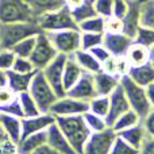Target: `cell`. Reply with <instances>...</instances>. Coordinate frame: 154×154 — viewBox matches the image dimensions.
Returning a JSON list of instances; mask_svg holds the SVG:
<instances>
[{"label":"cell","mask_w":154,"mask_h":154,"mask_svg":"<svg viewBox=\"0 0 154 154\" xmlns=\"http://www.w3.org/2000/svg\"><path fill=\"white\" fill-rule=\"evenodd\" d=\"M56 123L62 131L70 146L77 154H82L84 146L87 143L92 131L88 128L82 115H73V116H56Z\"/></svg>","instance_id":"6da1fadb"},{"label":"cell","mask_w":154,"mask_h":154,"mask_svg":"<svg viewBox=\"0 0 154 154\" xmlns=\"http://www.w3.org/2000/svg\"><path fill=\"white\" fill-rule=\"evenodd\" d=\"M35 23L42 30V32H53L61 31V30H79V24L65 5L56 11H49V12L38 15Z\"/></svg>","instance_id":"7a4b0ae2"},{"label":"cell","mask_w":154,"mask_h":154,"mask_svg":"<svg viewBox=\"0 0 154 154\" xmlns=\"http://www.w3.org/2000/svg\"><path fill=\"white\" fill-rule=\"evenodd\" d=\"M42 30L35 22L31 23H0V49H12L27 37L38 35Z\"/></svg>","instance_id":"3957f363"},{"label":"cell","mask_w":154,"mask_h":154,"mask_svg":"<svg viewBox=\"0 0 154 154\" xmlns=\"http://www.w3.org/2000/svg\"><path fill=\"white\" fill-rule=\"evenodd\" d=\"M37 15L24 0H0V23H31Z\"/></svg>","instance_id":"277c9868"},{"label":"cell","mask_w":154,"mask_h":154,"mask_svg":"<svg viewBox=\"0 0 154 154\" xmlns=\"http://www.w3.org/2000/svg\"><path fill=\"white\" fill-rule=\"evenodd\" d=\"M119 85L123 89V92H125V96L128 101L130 108L133 111H135L141 119L145 118L152 111V107H150L147 97H146L145 87H141L137 82H134L127 75L122 76L119 79Z\"/></svg>","instance_id":"5b68a950"},{"label":"cell","mask_w":154,"mask_h":154,"mask_svg":"<svg viewBox=\"0 0 154 154\" xmlns=\"http://www.w3.org/2000/svg\"><path fill=\"white\" fill-rule=\"evenodd\" d=\"M29 92L32 96V99L35 100L38 108H39V111L42 114L50 112L51 106L58 99V96L56 95V92L50 87L48 80L45 79L42 70H37L35 72V75L31 80V84H30Z\"/></svg>","instance_id":"8992f818"},{"label":"cell","mask_w":154,"mask_h":154,"mask_svg":"<svg viewBox=\"0 0 154 154\" xmlns=\"http://www.w3.org/2000/svg\"><path fill=\"white\" fill-rule=\"evenodd\" d=\"M58 56L57 49L53 46L46 32H41L37 35L35 48L30 56V61L34 65L35 70H43L56 57Z\"/></svg>","instance_id":"52a82bcc"},{"label":"cell","mask_w":154,"mask_h":154,"mask_svg":"<svg viewBox=\"0 0 154 154\" xmlns=\"http://www.w3.org/2000/svg\"><path fill=\"white\" fill-rule=\"evenodd\" d=\"M57 51L65 56H73L81 49V31L80 30H61L46 32Z\"/></svg>","instance_id":"ba28073f"},{"label":"cell","mask_w":154,"mask_h":154,"mask_svg":"<svg viewBox=\"0 0 154 154\" xmlns=\"http://www.w3.org/2000/svg\"><path fill=\"white\" fill-rule=\"evenodd\" d=\"M116 137L118 134L112 130V127H107L99 133H92L85 143L82 154H109Z\"/></svg>","instance_id":"9c48e42d"},{"label":"cell","mask_w":154,"mask_h":154,"mask_svg":"<svg viewBox=\"0 0 154 154\" xmlns=\"http://www.w3.org/2000/svg\"><path fill=\"white\" fill-rule=\"evenodd\" d=\"M66 58L68 56L58 53V56L42 70L45 79L48 80V82L53 88V91L58 96V99L66 96V92H65L64 85H62V73H64V66H65Z\"/></svg>","instance_id":"30bf717a"},{"label":"cell","mask_w":154,"mask_h":154,"mask_svg":"<svg viewBox=\"0 0 154 154\" xmlns=\"http://www.w3.org/2000/svg\"><path fill=\"white\" fill-rule=\"evenodd\" d=\"M88 111H89L88 101L77 100L69 96L57 99V101L50 108V114H53L54 116H73V115H82Z\"/></svg>","instance_id":"8fae6325"},{"label":"cell","mask_w":154,"mask_h":154,"mask_svg":"<svg viewBox=\"0 0 154 154\" xmlns=\"http://www.w3.org/2000/svg\"><path fill=\"white\" fill-rule=\"evenodd\" d=\"M66 96L77 99V100H82V101H89L93 97H96L97 93H96L92 73H88V72L82 73L81 77L76 81V84L66 91Z\"/></svg>","instance_id":"7c38bea8"},{"label":"cell","mask_w":154,"mask_h":154,"mask_svg":"<svg viewBox=\"0 0 154 154\" xmlns=\"http://www.w3.org/2000/svg\"><path fill=\"white\" fill-rule=\"evenodd\" d=\"M133 41V38L126 35L125 32H119V34L104 32L103 35V46L108 50V53L112 57H118V58L126 57V53Z\"/></svg>","instance_id":"4fadbf2b"},{"label":"cell","mask_w":154,"mask_h":154,"mask_svg":"<svg viewBox=\"0 0 154 154\" xmlns=\"http://www.w3.org/2000/svg\"><path fill=\"white\" fill-rule=\"evenodd\" d=\"M108 99H109V109L106 116V122H107V125H108V127H111L115 123V120H116L120 115L130 109V106H128V101H127V99H126L125 92H123V89L120 88V85H118V87L112 91L111 95L108 96Z\"/></svg>","instance_id":"5bb4252c"},{"label":"cell","mask_w":154,"mask_h":154,"mask_svg":"<svg viewBox=\"0 0 154 154\" xmlns=\"http://www.w3.org/2000/svg\"><path fill=\"white\" fill-rule=\"evenodd\" d=\"M56 122V116L50 112L46 114H39L37 116H30V118H22V137L20 139L26 138V137L35 134L38 131H45Z\"/></svg>","instance_id":"9a60e30c"},{"label":"cell","mask_w":154,"mask_h":154,"mask_svg":"<svg viewBox=\"0 0 154 154\" xmlns=\"http://www.w3.org/2000/svg\"><path fill=\"white\" fill-rule=\"evenodd\" d=\"M145 0H133L128 2V11L123 20V32L130 38H135L137 31L141 27L139 24V16H141V8Z\"/></svg>","instance_id":"2e32d148"},{"label":"cell","mask_w":154,"mask_h":154,"mask_svg":"<svg viewBox=\"0 0 154 154\" xmlns=\"http://www.w3.org/2000/svg\"><path fill=\"white\" fill-rule=\"evenodd\" d=\"M46 133H48V141H46V143H48L51 149L56 150L58 154H77L75 150H73V147L70 146L66 137L60 130V127L57 126L56 122L51 126H49Z\"/></svg>","instance_id":"e0dca14e"},{"label":"cell","mask_w":154,"mask_h":154,"mask_svg":"<svg viewBox=\"0 0 154 154\" xmlns=\"http://www.w3.org/2000/svg\"><path fill=\"white\" fill-rule=\"evenodd\" d=\"M0 128H2L3 133L8 137V139L15 146L20 142V137H22V119L20 118L0 112Z\"/></svg>","instance_id":"ac0fdd59"},{"label":"cell","mask_w":154,"mask_h":154,"mask_svg":"<svg viewBox=\"0 0 154 154\" xmlns=\"http://www.w3.org/2000/svg\"><path fill=\"white\" fill-rule=\"evenodd\" d=\"M116 134L126 143L133 146L134 149H137V150H141L145 139L147 138V134H146V131H145V127L141 122L131 126V127H128V128H126V130L119 131V133H116Z\"/></svg>","instance_id":"d6986e66"},{"label":"cell","mask_w":154,"mask_h":154,"mask_svg":"<svg viewBox=\"0 0 154 154\" xmlns=\"http://www.w3.org/2000/svg\"><path fill=\"white\" fill-rule=\"evenodd\" d=\"M93 81H95L97 96H109L112 91L119 85V77L106 73L104 70H100V72L93 75Z\"/></svg>","instance_id":"ffe728a7"},{"label":"cell","mask_w":154,"mask_h":154,"mask_svg":"<svg viewBox=\"0 0 154 154\" xmlns=\"http://www.w3.org/2000/svg\"><path fill=\"white\" fill-rule=\"evenodd\" d=\"M37 72V70H35ZM35 72L32 73H18L14 70H7L5 76H7V87H10L14 92L19 93L29 91L31 80L34 77Z\"/></svg>","instance_id":"44dd1931"},{"label":"cell","mask_w":154,"mask_h":154,"mask_svg":"<svg viewBox=\"0 0 154 154\" xmlns=\"http://www.w3.org/2000/svg\"><path fill=\"white\" fill-rule=\"evenodd\" d=\"M127 76L141 87H147L154 82V65L147 62L141 66H131L127 72Z\"/></svg>","instance_id":"7402d4cb"},{"label":"cell","mask_w":154,"mask_h":154,"mask_svg":"<svg viewBox=\"0 0 154 154\" xmlns=\"http://www.w3.org/2000/svg\"><path fill=\"white\" fill-rule=\"evenodd\" d=\"M82 73H84V70H82L81 66L77 64L75 57L68 56L66 61H65L64 73H62V85H64L65 92L76 84V81L81 77Z\"/></svg>","instance_id":"603a6c76"},{"label":"cell","mask_w":154,"mask_h":154,"mask_svg":"<svg viewBox=\"0 0 154 154\" xmlns=\"http://www.w3.org/2000/svg\"><path fill=\"white\" fill-rule=\"evenodd\" d=\"M46 141H48V133H46V130L38 131V133L31 134V135L20 139V142L16 145V152L19 154H31L39 146L45 145Z\"/></svg>","instance_id":"cb8c5ba5"},{"label":"cell","mask_w":154,"mask_h":154,"mask_svg":"<svg viewBox=\"0 0 154 154\" xmlns=\"http://www.w3.org/2000/svg\"><path fill=\"white\" fill-rule=\"evenodd\" d=\"M126 60L128 61L130 66L145 65L150 62V49L133 41V43L130 45L127 53H126Z\"/></svg>","instance_id":"d4e9b609"},{"label":"cell","mask_w":154,"mask_h":154,"mask_svg":"<svg viewBox=\"0 0 154 154\" xmlns=\"http://www.w3.org/2000/svg\"><path fill=\"white\" fill-rule=\"evenodd\" d=\"M73 57H75L77 64L81 66V69L84 70V72L95 75V73L101 70V64L88 50H81V49H80V50H77L76 53L73 54Z\"/></svg>","instance_id":"484cf974"},{"label":"cell","mask_w":154,"mask_h":154,"mask_svg":"<svg viewBox=\"0 0 154 154\" xmlns=\"http://www.w3.org/2000/svg\"><path fill=\"white\" fill-rule=\"evenodd\" d=\"M24 2L31 7V10L37 16L64 7V0H24Z\"/></svg>","instance_id":"4316f807"},{"label":"cell","mask_w":154,"mask_h":154,"mask_svg":"<svg viewBox=\"0 0 154 154\" xmlns=\"http://www.w3.org/2000/svg\"><path fill=\"white\" fill-rule=\"evenodd\" d=\"M139 122H141L139 115L130 108L128 111H126L125 114L120 115V116L115 120V123L111 126V127H112V130H114L115 133H119V131L126 130V128L131 127V126L137 125V123H139Z\"/></svg>","instance_id":"83f0119b"},{"label":"cell","mask_w":154,"mask_h":154,"mask_svg":"<svg viewBox=\"0 0 154 154\" xmlns=\"http://www.w3.org/2000/svg\"><path fill=\"white\" fill-rule=\"evenodd\" d=\"M104 26H106V18L96 15L80 22L79 30L81 32H99V34H104V31H106Z\"/></svg>","instance_id":"f1b7e54d"},{"label":"cell","mask_w":154,"mask_h":154,"mask_svg":"<svg viewBox=\"0 0 154 154\" xmlns=\"http://www.w3.org/2000/svg\"><path fill=\"white\" fill-rule=\"evenodd\" d=\"M18 99H19V103H20V107H22V111H23V115L24 118H30V116H37V115L42 114L38 108L37 103L35 100L32 99V96L30 95L29 91L26 92H22L18 95Z\"/></svg>","instance_id":"f546056e"},{"label":"cell","mask_w":154,"mask_h":154,"mask_svg":"<svg viewBox=\"0 0 154 154\" xmlns=\"http://www.w3.org/2000/svg\"><path fill=\"white\" fill-rule=\"evenodd\" d=\"M35 41H37V35H32V37H27L24 39H22L20 42H18L14 46L11 50L14 51L16 57H24V58H30L32 50L35 48Z\"/></svg>","instance_id":"4dcf8cb0"},{"label":"cell","mask_w":154,"mask_h":154,"mask_svg":"<svg viewBox=\"0 0 154 154\" xmlns=\"http://www.w3.org/2000/svg\"><path fill=\"white\" fill-rule=\"evenodd\" d=\"M139 24L142 27L154 30V0H145L141 8Z\"/></svg>","instance_id":"1f68e13d"},{"label":"cell","mask_w":154,"mask_h":154,"mask_svg":"<svg viewBox=\"0 0 154 154\" xmlns=\"http://www.w3.org/2000/svg\"><path fill=\"white\" fill-rule=\"evenodd\" d=\"M89 104V111L99 116L106 118L109 109V99L108 96H96L92 100L88 101Z\"/></svg>","instance_id":"d6a6232c"},{"label":"cell","mask_w":154,"mask_h":154,"mask_svg":"<svg viewBox=\"0 0 154 154\" xmlns=\"http://www.w3.org/2000/svg\"><path fill=\"white\" fill-rule=\"evenodd\" d=\"M82 118H84L88 128H89L92 133H99V131H103L108 127V125H107V122H106V118L99 116V115L93 114V112H91V111L82 114Z\"/></svg>","instance_id":"836d02e7"},{"label":"cell","mask_w":154,"mask_h":154,"mask_svg":"<svg viewBox=\"0 0 154 154\" xmlns=\"http://www.w3.org/2000/svg\"><path fill=\"white\" fill-rule=\"evenodd\" d=\"M103 35L99 32H81V50H89L95 46L103 45Z\"/></svg>","instance_id":"e575fe53"},{"label":"cell","mask_w":154,"mask_h":154,"mask_svg":"<svg viewBox=\"0 0 154 154\" xmlns=\"http://www.w3.org/2000/svg\"><path fill=\"white\" fill-rule=\"evenodd\" d=\"M134 42L141 43V45L146 46V48H152L154 46V30L152 29H146V27H139L137 35L134 38Z\"/></svg>","instance_id":"d590c367"},{"label":"cell","mask_w":154,"mask_h":154,"mask_svg":"<svg viewBox=\"0 0 154 154\" xmlns=\"http://www.w3.org/2000/svg\"><path fill=\"white\" fill-rule=\"evenodd\" d=\"M109 154H139V150L134 149L133 146L126 143L122 138L116 137V139H115L114 145H112V147H111Z\"/></svg>","instance_id":"8d00e7d4"},{"label":"cell","mask_w":154,"mask_h":154,"mask_svg":"<svg viewBox=\"0 0 154 154\" xmlns=\"http://www.w3.org/2000/svg\"><path fill=\"white\" fill-rule=\"evenodd\" d=\"M15 57L16 56L11 49H0V70L7 72V70L12 69Z\"/></svg>","instance_id":"74e56055"},{"label":"cell","mask_w":154,"mask_h":154,"mask_svg":"<svg viewBox=\"0 0 154 154\" xmlns=\"http://www.w3.org/2000/svg\"><path fill=\"white\" fill-rule=\"evenodd\" d=\"M11 70L18 72V73H32V72H35V68L29 58H24V57H15V61H14L12 69Z\"/></svg>","instance_id":"f35d334b"},{"label":"cell","mask_w":154,"mask_h":154,"mask_svg":"<svg viewBox=\"0 0 154 154\" xmlns=\"http://www.w3.org/2000/svg\"><path fill=\"white\" fill-rule=\"evenodd\" d=\"M93 5H95L96 15L103 16V18H108L112 15L114 0H95Z\"/></svg>","instance_id":"ab89813d"},{"label":"cell","mask_w":154,"mask_h":154,"mask_svg":"<svg viewBox=\"0 0 154 154\" xmlns=\"http://www.w3.org/2000/svg\"><path fill=\"white\" fill-rule=\"evenodd\" d=\"M0 112H2V114H7V115H12V116H16V118H20V119L24 118L18 97H16L15 100H12L11 103L5 104V106H0Z\"/></svg>","instance_id":"60d3db41"},{"label":"cell","mask_w":154,"mask_h":154,"mask_svg":"<svg viewBox=\"0 0 154 154\" xmlns=\"http://www.w3.org/2000/svg\"><path fill=\"white\" fill-rule=\"evenodd\" d=\"M106 31L104 32H111V34H119L123 32V20L120 18L111 15L106 18V26H104Z\"/></svg>","instance_id":"b9f144b4"},{"label":"cell","mask_w":154,"mask_h":154,"mask_svg":"<svg viewBox=\"0 0 154 154\" xmlns=\"http://www.w3.org/2000/svg\"><path fill=\"white\" fill-rule=\"evenodd\" d=\"M128 11V0H114L112 7V15L116 18L123 19Z\"/></svg>","instance_id":"7bdbcfd3"},{"label":"cell","mask_w":154,"mask_h":154,"mask_svg":"<svg viewBox=\"0 0 154 154\" xmlns=\"http://www.w3.org/2000/svg\"><path fill=\"white\" fill-rule=\"evenodd\" d=\"M89 51L91 54H92L93 57H95L96 60H97L100 64H103L104 61H107V60L111 57V54L108 53V50H107L106 48H104L103 45H99V46H95V48H92V49H89Z\"/></svg>","instance_id":"ee69618b"},{"label":"cell","mask_w":154,"mask_h":154,"mask_svg":"<svg viewBox=\"0 0 154 154\" xmlns=\"http://www.w3.org/2000/svg\"><path fill=\"white\" fill-rule=\"evenodd\" d=\"M18 97V93L14 92L10 87H3L0 88V106H5V104L11 103L12 100Z\"/></svg>","instance_id":"f6af8a7d"},{"label":"cell","mask_w":154,"mask_h":154,"mask_svg":"<svg viewBox=\"0 0 154 154\" xmlns=\"http://www.w3.org/2000/svg\"><path fill=\"white\" fill-rule=\"evenodd\" d=\"M141 123L143 125L147 137L154 138V109H152V111H150L145 118H142Z\"/></svg>","instance_id":"bcb514c9"},{"label":"cell","mask_w":154,"mask_h":154,"mask_svg":"<svg viewBox=\"0 0 154 154\" xmlns=\"http://www.w3.org/2000/svg\"><path fill=\"white\" fill-rule=\"evenodd\" d=\"M139 154H154V138L152 137H147L145 139L143 145H142Z\"/></svg>","instance_id":"7dc6e473"},{"label":"cell","mask_w":154,"mask_h":154,"mask_svg":"<svg viewBox=\"0 0 154 154\" xmlns=\"http://www.w3.org/2000/svg\"><path fill=\"white\" fill-rule=\"evenodd\" d=\"M87 2L88 0H64V5L70 11V12H73V11H76L77 8H80Z\"/></svg>","instance_id":"c3c4849f"},{"label":"cell","mask_w":154,"mask_h":154,"mask_svg":"<svg viewBox=\"0 0 154 154\" xmlns=\"http://www.w3.org/2000/svg\"><path fill=\"white\" fill-rule=\"evenodd\" d=\"M145 91H146V97L147 101H149L152 109H154V82L149 84L147 87H145Z\"/></svg>","instance_id":"681fc988"},{"label":"cell","mask_w":154,"mask_h":154,"mask_svg":"<svg viewBox=\"0 0 154 154\" xmlns=\"http://www.w3.org/2000/svg\"><path fill=\"white\" fill-rule=\"evenodd\" d=\"M31 154H58V153H57L54 149H51L48 143H45V145H42V146L38 147L37 150H34Z\"/></svg>","instance_id":"f907efd6"},{"label":"cell","mask_w":154,"mask_h":154,"mask_svg":"<svg viewBox=\"0 0 154 154\" xmlns=\"http://www.w3.org/2000/svg\"><path fill=\"white\" fill-rule=\"evenodd\" d=\"M7 85V76H5V72L0 70V88L5 87Z\"/></svg>","instance_id":"816d5d0a"},{"label":"cell","mask_w":154,"mask_h":154,"mask_svg":"<svg viewBox=\"0 0 154 154\" xmlns=\"http://www.w3.org/2000/svg\"><path fill=\"white\" fill-rule=\"evenodd\" d=\"M150 62L154 65V46L150 48Z\"/></svg>","instance_id":"f5cc1de1"},{"label":"cell","mask_w":154,"mask_h":154,"mask_svg":"<svg viewBox=\"0 0 154 154\" xmlns=\"http://www.w3.org/2000/svg\"><path fill=\"white\" fill-rule=\"evenodd\" d=\"M14 154H19V153H18V152H15V153H14Z\"/></svg>","instance_id":"db71d44e"}]
</instances>
